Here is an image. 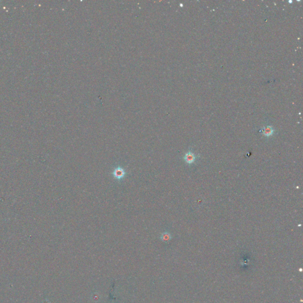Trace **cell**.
I'll use <instances>...</instances> for the list:
<instances>
[{
	"label": "cell",
	"instance_id": "6da1fadb",
	"mask_svg": "<svg viewBox=\"0 0 303 303\" xmlns=\"http://www.w3.org/2000/svg\"><path fill=\"white\" fill-rule=\"evenodd\" d=\"M125 174H126V172H125V170L122 167H121L120 166L115 168L112 172V175L113 177L115 179L119 180V181H120V180H122L123 179Z\"/></svg>",
	"mask_w": 303,
	"mask_h": 303
},
{
	"label": "cell",
	"instance_id": "7a4b0ae2",
	"mask_svg": "<svg viewBox=\"0 0 303 303\" xmlns=\"http://www.w3.org/2000/svg\"><path fill=\"white\" fill-rule=\"evenodd\" d=\"M198 156L195 155L194 152L191 151H189L187 152L183 157L184 161L188 165H191L194 163Z\"/></svg>",
	"mask_w": 303,
	"mask_h": 303
},
{
	"label": "cell",
	"instance_id": "3957f363",
	"mask_svg": "<svg viewBox=\"0 0 303 303\" xmlns=\"http://www.w3.org/2000/svg\"><path fill=\"white\" fill-rule=\"evenodd\" d=\"M261 132H262L263 135L266 136V137H271L272 136L274 133V129L272 126L270 125H267L266 127H264L262 128V129L260 130Z\"/></svg>",
	"mask_w": 303,
	"mask_h": 303
},
{
	"label": "cell",
	"instance_id": "277c9868",
	"mask_svg": "<svg viewBox=\"0 0 303 303\" xmlns=\"http://www.w3.org/2000/svg\"><path fill=\"white\" fill-rule=\"evenodd\" d=\"M160 239L163 242H168L171 240L172 235L168 232H165L161 234L160 236Z\"/></svg>",
	"mask_w": 303,
	"mask_h": 303
}]
</instances>
